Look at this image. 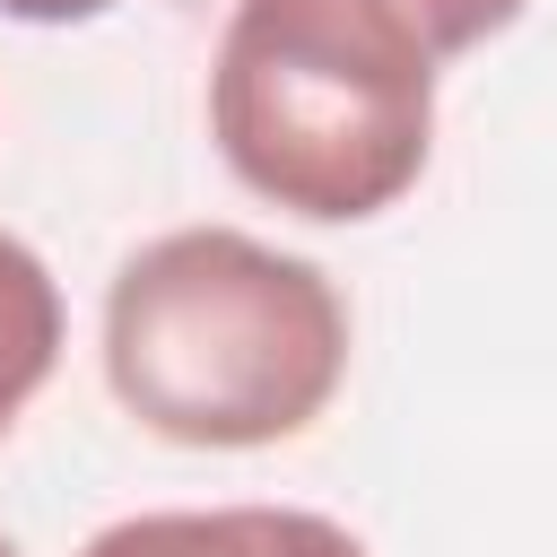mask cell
<instances>
[{"mask_svg": "<svg viewBox=\"0 0 557 557\" xmlns=\"http://www.w3.org/2000/svg\"><path fill=\"white\" fill-rule=\"evenodd\" d=\"M339 374L348 305L331 270L244 226H174L104 287V383L165 444H287L339 400Z\"/></svg>", "mask_w": 557, "mask_h": 557, "instance_id": "1", "label": "cell"}, {"mask_svg": "<svg viewBox=\"0 0 557 557\" xmlns=\"http://www.w3.org/2000/svg\"><path fill=\"white\" fill-rule=\"evenodd\" d=\"M435 70L339 0H235L209 61V139L287 218H383L435 148Z\"/></svg>", "mask_w": 557, "mask_h": 557, "instance_id": "2", "label": "cell"}, {"mask_svg": "<svg viewBox=\"0 0 557 557\" xmlns=\"http://www.w3.org/2000/svg\"><path fill=\"white\" fill-rule=\"evenodd\" d=\"M78 557H366V540L305 505H209V513L104 522Z\"/></svg>", "mask_w": 557, "mask_h": 557, "instance_id": "3", "label": "cell"}, {"mask_svg": "<svg viewBox=\"0 0 557 557\" xmlns=\"http://www.w3.org/2000/svg\"><path fill=\"white\" fill-rule=\"evenodd\" d=\"M61 366V287L35 244L0 235V435Z\"/></svg>", "mask_w": 557, "mask_h": 557, "instance_id": "4", "label": "cell"}, {"mask_svg": "<svg viewBox=\"0 0 557 557\" xmlns=\"http://www.w3.org/2000/svg\"><path fill=\"white\" fill-rule=\"evenodd\" d=\"M339 9L383 17V26H392V35H409L426 61H453V52H479L487 35H505L531 0H339Z\"/></svg>", "mask_w": 557, "mask_h": 557, "instance_id": "5", "label": "cell"}, {"mask_svg": "<svg viewBox=\"0 0 557 557\" xmlns=\"http://www.w3.org/2000/svg\"><path fill=\"white\" fill-rule=\"evenodd\" d=\"M113 0H0V17H17V26H87Z\"/></svg>", "mask_w": 557, "mask_h": 557, "instance_id": "6", "label": "cell"}, {"mask_svg": "<svg viewBox=\"0 0 557 557\" xmlns=\"http://www.w3.org/2000/svg\"><path fill=\"white\" fill-rule=\"evenodd\" d=\"M0 557H17V540H9V531H0Z\"/></svg>", "mask_w": 557, "mask_h": 557, "instance_id": "7", "label": "cell"}]
</instances>
